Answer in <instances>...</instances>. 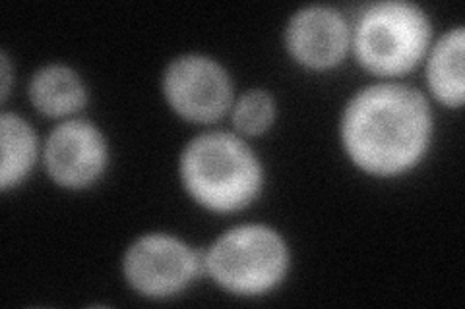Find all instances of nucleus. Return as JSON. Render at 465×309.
Masks as SVG:
<instances>
[{
    "label": "nucleus",
    "mask_w": 465,
    "mask_h": 309,
    "mask_svg": "<svg viewBox=\"0 0 465 309\" xmlns=\"http://www.w3.org/2000/svg\"><path fill=\"white\" fill-rule=\"evenodd\" d=\"M432 130L430 109L413 87L381 83L361 92L343 116V143L371 174L394 176L423 157Z\"/></svg>",
    "instance_id": "obj_1"
},
{
    "label": "nucleus",
    "mask_w": 465,
    "mask_h": 309,
    "mask_svg": "<svg viewBox=\"0 0 465 309\" xmlns=\"http://www.w3.org/2000/svg\"><path fill=\"white\" fill-rule=\"evenodd\" d=\"M181 174L191 196L220 213L246 208L262 188L258 159L249 145L227 131H210L188 143Z\"/></svg>",
    "instance_id": "obj_2"
},
{
    "label": "nucleus",
    "mask_w": 465,
    "mask_h": 309,
    "mask_svg": "<svg viewBox=\"0 0 465 309\" xmlns=\"http://www.w3.org/2000/svg\"><path fill=\"white\" fill-rule=\"evenodd\" d=\"M430 41L425 12L410 3H376L359 18L355 53L359 63L378 76L410 72L423 58Z\"/></svg>",
    "instance_id": "obj_3"
},
{
    "label": "nucleus",
    "mask_w": 465,
    "mask_h": 309,
    "mask_svg": "<svg viewBox=\"0 0 465 309\" xmlns=\"http://www.w3.org/2000/svg\"><path fill=\"white\" fill-rule=\"evenodd\" d=\"M289 265L285 242L275 230L249 225L232 228L206 256V269L232 294H262L278 285Z\"/></svg>",
    "instance_id": "obj_4"
},
{
    "label": "nucleus",
    "mask_w": 465,
    "mask_h": 309,
    "mask_svg": "<svg viewBox=\"0 0 465 309\" xmlns=\"http://www.w3.org/2000/svg\"><path fill=\"white\" fill-rule=\"evenodd\" d=\"M163 92L174 112L186 121L203 124L222 119L232 101L227 72L200 54L181 56L169 64Z\"/></svg>",
    "instance_id": "obj_5"
},
{
    "label": "nucleus",
    "mask_w": 465,
    "mask_h": 309,
    "mask_svg": "<svg viewBox=\"0 0 465 309\" xmlns=\"http://www.w3.org/2000/svg\"><path fill=\"white\" fill-rule=\"evenodd\" d=\"M198 256L167 234H148L124 257V275L143 296L167 298L181 292L198 273Z\"/></svg>",
    "instance_id": "obj_6"
},
{
    "label": "nucleus",
    "mask_w": 465,
    "mask_h": 309,
    "mask_svg": "<svg viewBox=\"0 0 465 309\" xmlns=\"http://www.w3.org/2000/svg\"><path fill=\"white\" fill-rule=\"evenodd\" d=\"M51 179L70 189L94 184L107 165V145L99 130L85 121H70L53 130L45 147Z\"/></svg>",
    "instance_id": "obj_7"
},
{
    "label": "nucleus",
    "mask_w": 465,
    "mask_h": 309,
    "mask_svg": "<svg viewBox=\"0 0 465 309\" xmlns=\"http://www.w3.org/2000/svg\"><path fill=\"white\" fill-rule=\"evenodd\" d=\"M287 47L309 68L324 70L341 63L349 47V29L341 14L326 6L297 12L287 27Z\"/></svg>",
    "instance_id": "obj_8"
},
{
    "label": "nucleus",
    "mask_w": 465,
    "mask_h": 309,
    "mask_svg": "<svg viewBox=\"0 0 465 309\" xmlns=\"http://www.w3.org/2000/svg\"><path fill=\"white\" fill-rule=\"evenodd\" d=\"M29 97L35 109L47 116H64L85 105V90L74 72L66 66L41 68L29 85Z\"/></svg>",
    "instance_id": "obj_9"
},
{
    "label": "nucleus",
    "mask_w": 465,
    "mask_h": 309,
    "mask_svg": "<svg viewBox=\"0 0 465 309\" xmlns=\"http://www.w3.org/2000/svg\"><path fill=\"white\" fill-rule=\"evenodd\" d=\"M463 49L465 32L463 27H458L436 43L429 63L430 90L448 107L463 105Z\"/></svg>",
    "instance_id": "obj_10"
},
{
    "label": "nucleus",
    "mask_w": 465,
    "mask_h": 309,
    "mask_svg": "<svg viewBox=\"0 0 465 309\" xmlns=\"http://www.w3.org/2000/svg\"><path fill=\"white\" fill-rule=\"evenodd\" d=\"M0 141H3V165L0 186L8 189L22 182L35 160L37 141L34 130L16 114H3L0 119Z\"/></svg>",
    "instance_id": "obj_11"
},
{
    "label": "nucleus",
    "mask_w": 465,
    "mask_h": 309,
    "mask_svg": "<svg viewBox=\"0 0 465 309\" xmlns=\"http://www.w3.org/2000/svg\"><path fill=\"white\" fill-rule=\"evenodd\" d=\"M275 105L270 93L249 92L244 93L232 111V122L246 136H260L272 126Z\"/></svg>",
    "instance_id": "obj_12"
},
{
    "label": "nucleus",
    "mask_w": 465,
    "mask_h": 309,
    "mask_svg": "<svg viewBox=\"0 0 465 309\" xmlns=\"http://www.w3.org/2000/svg\"><path fill=\"white\" fill-rule=\"evenodd\" d=\"M3 82H5V87H3V97H6V92H8V82H10V73H8V61L6 56H3Z\"/></svg>",
    "instance_id": "obj_13"
}]
</instances>
